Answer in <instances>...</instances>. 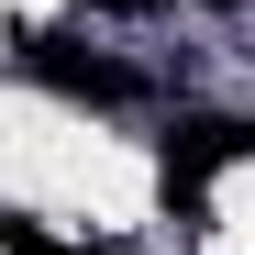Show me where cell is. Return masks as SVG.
<instances>
[{
  "mask_svg": "<svg viewBox=\"0 0 255 255\" xmlns=\"http://www.w3.org/2000/svg\"><path fill=\"white\" fill-rule=\"evenodd\" d=\"M233 155H255V122H178V133H166V189L200 200V178L233 166Z\"/></svg>",
  "mask_w": 255,
  "mask_h": 255,
  "instance_id": "1",
  "label": "cell"
},
{
  "mask_svg": "<svg viewBox=\"0 0 255 255\" xmlns=\"http://www.w3.org/2000/svg\"><path fill=\"white\" fill-rule=\"evenodd\" d=\"M33 67H45L67 100H133V78H122L111 56H56V45H33Z\"/></svg>",
  "mask_w": 255,
  "mask_h": 255,
  "instance_id": "2",
  "label": "cell"
},
{
  "mask_svg": "<svg viewBox=\"0 0 255 255\" xmlns=\"http://www.w3.org/2000/svg\"><path fill=\"white\" fill-rule=\"evenodd\" d=\"M11 255H67V244H45V233H33V222H11Z\"/></svg>",
  "mask_w": 255,
  "mask_h": 255,
  "instance_id": "3",
  "label": "cell"
}]
</instances>
